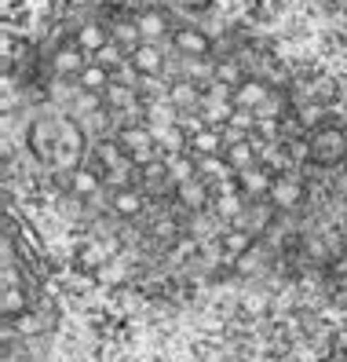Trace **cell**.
I'll list each match as a JSON object with an SVG mask.
<instances>
[{
    "instance_id": "obj_1",
    "label": "cell",
    "mask_w": 347,
    "mask_h": 362,
    "mask_svg": "<svg viewBox=\"0 0 347 362\" xmlns=\"http://www.w3.org/2000/svg\"><path fill=\"white\" fill-rule=\"evenodd\" d=\"M8 161L84 279L208 296L347 249V114L194 0H88L8 66Z\"/></svg>"
},
{
    "instance_id": "obj_2",
    "label": "cell",
    "mask_w": 347,
    "mask_h": 362,
    "mask_svg": "<svg viewBox=\"0 0 347 362\" xmlns=\"http://www.w3.org/2000/svg\"><path fill=\"white\" fill-rule=\"evenodd\" d=\"M314 4H322L325 11H333V15H343V18H347V0H314Z\"/></svg>"
}]
</instances>
